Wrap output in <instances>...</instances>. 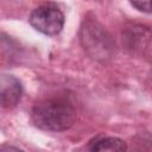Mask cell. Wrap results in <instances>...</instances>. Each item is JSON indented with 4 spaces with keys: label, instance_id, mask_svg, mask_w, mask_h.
I'll return each mask as SVG.
<instances>
[{
    "label": "cell",
    "instance_id": "1",
    "mask_svg": "<svg viewBox=\"0 0 152 152\" xmlns=\"http://www.w3.org/2000/svg\"><path fill=\"white\" fill-rule=\"evenodd\" d=\"M31 120L43 131L63 132L75 124L76 109L65 99H48L32 108Z\"/></svg>",
    "mask_w": 152,
    "mask_h": 152
},
{
    "label": "cell",
    "instance_id": "5",
    "mask_svg": "<svg viewBox=\"0 0 152 152\" xmlns=\"http://www.w3.org/2000/svg\"><path fill=\"white\" fill-rule=\"evenodd\" d=\"M122 40L132 53L144 55V50H150V30L141 25H131L124 31Z\"/></svg>",
    "mask_w": 152,
    "mask_h": 152
},
{
    "label": "cell",
    "instance_id": "6",
    "mask_svg": "<svg viewBox=\"0 0 152 152\" xmlns=\"http://www.w3.org/2000/svg\"><path fill=\"white\" fill-rule=\"evenodd\" d=\"M126 142L118 137H99L89 142L88 152H126Z\"/></svg>",
    "mask_w": 152,
    "mask_h": 152
},
{
    "label": "cell",
    "instance_id": "7",
    "mask_svg": "<svg viewBox=\"0 0 152 152\" xmlns=\"http://www.w3.org/2000/svg\"><path fill=\"white\" fill-rule=\"evenodd\" d=\"M131 5L133 7H135L137 10H139V11H142V12H146V13L151 12L148 1H131Z\"/></svg>",
    "mask_w": 152,
    "mask_h": 152
},
{
    "label": "cell",
    "instance_id": "4",
    "mask_svg": "<svg viewBox=\"0 0 152 152\" xmlns=\"http://www.w3.org/2000/svg\"><path fill=\"white\" fill-rule=\"evenodd\" d=\"M23 95L21 82L13 75H0V108H13Z\"/></svg>",
    "mask_w": 152,
    "mask_h": 152
},
{
    "label": "cell",
    "instance_id": "8",
    "mask_svg": "<svg viewBox=\"0 0 152 152\" xmlns=\"http://www.w3.org/2000/svg\"><path fill=\"white\" fill-rule=\"evenodd\" d=\"M0 152H24L17 147H13V146H5L2 148H0Z\"/></svg>",
    "mask_w": 152,
    "mask_h": 152
},
{
    "label": "cell",
    "instance_id": "3",
    "mask_svg": "<svg viewBox=\"0 0 152 152\" xmlns=\"http://www.w3.org/2000/svg\"><path fill=\"white\" fill-rule=\"evenodd\" d=\"M64 20L63 12L51 2L36 7L28 18L32 27L46 36L58 34L64 26Z\"/></svg>",
    "mask_w": 152,
    "mask_h": 152
},
{
    "label": "cell",
    "instance_id": "2",
    "mask_svg": "<svg viewBox=\"0 0 152 152\" xmlns=\"http://www.w3.org/2000/svg\"><path fill=\"white\" fill-rule=\"evenodd\" d=\"M81 43L84 50L95 59L104 61L114 53V43L108 32L96 21H84L81 28Z\"/></svg>",
    "mask_w": 152,
    "mask_h": 152
}]
</instances>
